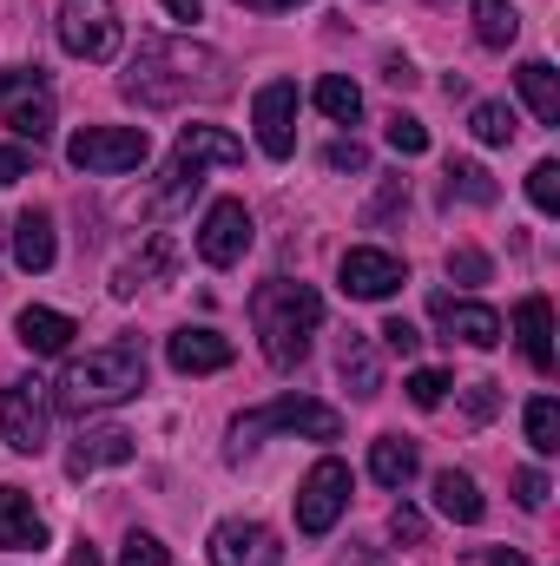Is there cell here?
<instances>
[{"mask_svg": "<svg viewBox=\"0 0 560 566\" xmlns=\"http://www.w3.org/2000/svg\"><path fill=\"white\" fill-rule=\"evenodd\" d=\"M225 53L211 46H191V40H145L133 73H126V99L139 106H185V99H218L231 80H225Z\"/></svg>", "mask_w": 560, "mask_h": 566, "instance_id": "6da1fadb", "label": "cell"}, {"mask_svg": "<svg viewBox=\"0 0 560 566\" xmlns=\"http://www.w3.org/2000/svg\"><path fill=\"white\" fill-rule=\"evenodd\" d=\"M145 389V343L120 336L106 349H86L66 363V376L53 382V409L60 416H93V409H120Z\"/></svg>", "mask_w": 560, "mask_h": 566, "instance_id": "7a4b0ae2", "label": "cell"}, {"mask_svg": "<svg viewBox=\"0 0 560 566\" xmlns=\"http://www.w3.org/2000/svg\"><path fill=\"white\" fill-rule=\"evenodd\" d=\"M251 323H258L265 363L271 369H297L310 356V336L323 329V296L310 283L271 277V283H258V296H251Z\"/></svg>", "mask_w": 560, "mask_h": 566, "instance_id": "3957f363", "label": "cell"}, {"mask_svg": "<svg viewBox=\"0 0 560 566\" xmlns=\"http://www.w3.org/2000/svg\"><path fill=\"white\" fill-rule=\"evenodd\" d=\"M265 434H310V441H336V434H343V416H336L330 402L283 396V402H265V409L238 416V422H231V441H225V454H231V461H245Z\"/></svg>", "mask_w": 560, "mask_h": 566, "instance_id": "277c9868", "label": "cell"}, {"mask_svg": "<svg viewBox=\"0 0 560 566\" xmlns=\"http://www.w3.org/2000/svg\"><path fill=\"white\" fill-rule=\"evenodd\" d=\"M205 165H245V145L231 139L225 126H185L178 145H172V165H165V178H172V185H165V198H158V205H178L185 191H198V185H205V178H198Z\"/></svg>", "mask_w": 560, "mask_h": 566, "instance_id": "5b68a950", "label": "cell"}, {"mask_svg": "<svg viewBox=\"0 0 560 566\" xmlns=\"http://www.w3.org/2000/svg\"><path fill=\"white\" fill-rule=\"evenodd\" d=\"M53 86L40 80V73H27V66H7L0 73V126L13 133V139H33L46 145L53 139Z\"/></svg>", "mask_w": 560, "mask_h": 566, "instance_id": "8992f818", "label": "cell"}, {"mask_svg": "<svg viewBox=\"0 0 560 566\" xmlns=\"http://www.w3.org/2000/svg\"><path fill=\"white\" fill-rule=\"evenodd\" d=\"M126 40V20L113 0H60V46L73 60H113Z\"/></svg>", "mask_w": 560, "mask_h": 566, "instance_id": "52a82bcc", "label": "cell"}, {"mask_svg": "<svg viewBox=\"0 0 560 566\" xmlns=\"http://www.w3.org/2000/svg\"><path fill=\"white\" fill-rule=\"evenodd\" d=\"M46 428H53V396H46V382L20 376V382L0 389V434H7L13 454H40V448H46Z\"/></svg>", "mask_w": 560, "mask_h": 566, "instance_id": "ba28073f", "label": "cell"}, {"mask_svg": "<svg viewBox=\"0 0 560 566\" xmlns=\"http://www.w3.org/2000/svg\"><path fill=\"white\" fill-rule=\"evenodd\" d=\"M343 507H350V468H343L336 454H323V461L303 474V488H297V527H303L310 541H323V534L343 521Z\"/></svg>", "mask_w": 560, "mask_h": 566, "instance_id": "9c48e42d", "label": "cell"}, {"mask_svg": "<svg viewBox=\"0 0 560 566\" xmlns=\"http://www.w3.org/2000/svg\"><path fill=\"white\" fill-rule=\"evenodd\" d=\"M66 158L80 171H139L145 158H152V139H145L139 126H86V133L66 139Z\"/></svg>", "mask_w": 560, "mask_h": 566, "instance_id": "30bf717a", "label": "cell"}, {"mask_svg": "<svg viewBox=\"0 0 560 566\" xmlns=\"http://www.w3.org/2000/svg\"><path fill=\"white\" fill-rule=\"evenodd\" d=\"M251 205L245 198H218L211 211H205V224H198V258L211 264V271H231L245 251H251Z\"/></svg>", "mask_w": 560, "mask_h": 566, "instance_id": "8fae6325", "label": "cell"}, {"mask_svg": "<svg viewBox=\"0 0 560 566\" xmlns=\"http://www.w3.org/2000/svg\"><path fill=\"white\" fill-rule=\"evenodd\" d=\"M336 283H343V296H356V303H383V296H396V290L409 283V264H403V258H390V251L356 244V251H343Z\"/></svg>", "mask_w": 560, "mask_h": 566, "instance_id": "7c38bea8", "label": "cell"}, {"mask_svg": "<svg viewBox=\"0 0 560 566\" xmlns=\"http://www.w3.org/2000/svg\"><path fill=\"white\" fill-rule=\"evenodd\" d=\"M211 566H283V547L265 521H218L211 527Z\"/></svg>", "mask_w": 560, "mask_h": 566, "instance_id": "4fadbf2b", "label": "cell"}, {"mask_svg": "<svg viewBox=\"0 0 560 566\" xmlns=\"http://www.w3.org/2000/svg\"><path fill=\"white\" fill-rule=\"evenodd\" d=\"M251 119H258V145H265V158H290V151H297V86H290V80L258 86Z\"/></svg>", "mask_w": 560, "mask_h": 566, "instance_id": "5bb4252c", "label": "cell"}, {"mask_svg": "<svg viewBox=\"0 0 560 566\" xmlns=\"http://www.w3.org/2000/svg\"><path fill=\"white\" fill-rule=\"evenodd\" d=\"M231 336H218V329H172L165 336V363L178 369V376H218V369H231Z\"/></svg>", "mask_w": 560, "mask_h": 566, "instance_id": "9a60e30c", "label": "cell"}, {"mask_svg": "<svg viewBox=\"0 0 560 566\" xmlns=\"http://www.w3.org/2000/svg\"><path fill=\"white\" fill-rule=\"evenodd\" d=\"M0 547L7 554H40L46 547V521H40V507H33V494L27 488H0Z\"/></svg>", "mask_w": 560, "mask_h": 566, "instance_id": "2e32d148", "label": "cell"}, {"mask_svg": "<svg viewBox=\"0 0 560 566\" xmlns=\"http://www.w3.org/2000/svg\"><path fill=\"white\" fill-rule=\"evenodd\" d=\"M435 323L448 329V343H468V349H495L501 343V316L488 303H455V296H435Z\"/></svg>", "mask_w": 560, "mask_h": 566, "instance_id": "e0dca14e", "label": "cell"}, {"mask_svg": "<svg viewBox=\"0 0 560 566\" xmlns=\"http://www.w3.org/2000/svg\"><path fill=\"white\" fill-rule=\"evenodd\" d=\"M515 336H521L528 369L548 376V369H554V310H548V296H521V303H515Z\"/></svg>", "mask_w": 560, "mask_h": 566, "instance_id": "ac0fdd59", "label": "cell"}, {"mask_svg": "<svg viewBox=\"0 0 560 566\" xmlns=\"http://www.w3.org/2000/svg\"><path fill=\"white\" fill-rule=\"evenodd\" d=\"M13 336H20L33 356H60V349L80 336V323H73L66 310H40V303H33V310H20V316H13Z\"/></svg>", "mask_w": 560, "mask_h": 566, "instance_id": "d6986e66", "label": "cell"}, {"mask_svg": "<svg viewBox=\"0 0 560 566\" xmlns=\"http://www.w3.org/2000/svg\"><path fill=\"white\" fill-rule=\"evenodd\" d=\"M133 434L126 428H86L80 441H73V454H66V474H93V468H120V461H133Z\"/></svg>", "mask_w": 560, "mask_h": 566, "instance_id": "ffe728a7", "label": "cell"}, {"mask_svg": "<svg viewBox=\"0 0 560 566\" xmlns=\"http://www.w3.org/2000/svg\"><path fill=\"white\" fill-rule=\"evenodd\" d=\"M53 258H60L53 218H46V211H20V224H13V264H20L27 277H40V271H53Z\"/></svg>", "mask_w": 560, "mask_h": 566, "instance_id": "44dd1931", "label": "cell"}, {"mask_svg": "<svg viewBox=\"0 0 560 566\" xmlns=\"http://www.w3.org/2000/svg\"><path fill=\"white\" fill-rule=\"evenodd\" d=\"M422 468L416 441H403V434H376L370 441V474H376V488H409Z\"/></svg>", "mask_w": 560, "mask_h": 566, "instance_id": "7402d4cb", "label": "cell"}, {"mask_svg": "<svg viewBox=\"0 0 560 566\" xmlns=\"http://www.w3.org/2000/svg\"><path fill=\"white\" fill-rule=\"evenodd\" d=\"M336 369H343V382H350V396H356V402H376V396H383V363H376L370 336H343Z\"/></svg>", "mask_w": 560, "mask_h": 566, "instance_id": "603a6c76", "label": "cell"}, {"mask_svg": "<svg viewBox=\"0 0 560 566\" xmlns=\"http://www.w3.org/2000/svg\"><path fill=\"white\" fill-rule=\"evenodd\" d=\"M435 507H442V514H448L455 527H475V521L488 514L481 488H475V481H468L462 468H442V474H435Z\"/></svg>", "mask_w": 560, "mask_h": 566, "instance_id": "cb8c5ba5", "label": "cell"}, {"mask_svg": "<svg viewBox=\"0 0 560 566\" xmlns=\"http://www.w3.org/2000/svg\"><path fill=\"white\" fill-rule=\"evenodd\" d=\"M515 80H521V99L535 106V119H541V126H560V73L554 66H548V60H528Z\"/></svg>", "mask_w": 560, "mask_h": 566, "instance_id": "d4e9b609", "label": "cell"}, {"mask_svg": "<svg viewBox=\"0 0 560 566\" xmlns=\"http://www.w3.org/2000/svg\"><path fill=\"white\" fill-rule=\"evenodd\" d=\"M468 13H475V40L481 46H515V33H521V13L508 7V0H468Z\"/></svg>", "mask_w": 560, "mask_h": 566, "instance_id": "484cf974", "label": "cell"}, {"mask_svg": "<svg viewBox=\"0 0 560 566\" xmlns=\"http://www.w3.org/2000/svg\"><path fill=\"white\" fill-rule=\"evenodd\" d=\"M317 113L336 119V126H356V119H363V93H356V80H343V73L317 80Z\"/></svg>", "mask_w": 560, "mask_h": 566, "instance_id": "4316f807", "label": "cell"}, {"mask_svg": "<svg viewBox=\"0 0 560 566\" xmlns=\"http://www.w3.org/2000/svg\"><path fill=\"white\" fill-rule=\"evenodd\" d=\"M455 198H462V205H495V198H501V185L488 178V165L455 158V165H448V205H455Z\"/></svg>", "mask_w": 560, "mask_h": 566, "instance_id": "83f0119b", "label": "cell"}, {"mask_svg": "<svg viewBox=\"0 0 560 566\" xmlns=\"http://www.w3.org/2000/svg\"><path fill=\"white\" fill-rule=\"evenodd\" d=\"M158 271H172V238H152V251L133 258V264H120V277H113V296H139L145 277H158Z\"/></svg>", "mask_w": 560, "mask_h": 566, "instance_id": "f1b7e54d", "label": "cell"}, {"mask_svg": "<svg viewBox=\"0 0 560 566\" xmlns=\"http://www.w3.org/2000/svg\"><path fill=\"white\" fill-rule=\"evenodd\" d=\"M468 133L481 145H508L515 133H521V119H515V106H501V99H481L475 113H468Z\"/></svg>", "mask_w": 560, "mask_h": 566, "instance_id": "f546056e", "label": "cell"}, {"mask_svg": "<svg viewBox=\"0 0 560 566\" xmlns=\"http://www.w3.org/2000/svg\"><path fill=\"white\" fill-rule=\"evenodd\" d=\"M528 441H535V454H560V402L554 396L528 402Z\"/></svg>", "mask_w": 560, "mask_h": 566, "instance_id": "4dcf8cb0", "label": "cell"}, {"mask_svg": "<svg viewBox=\"0 0 560 566\" xmlns=\"http://www.w3.org/2000/svg\"><path fill=\"white\" fill-rule=\"evenodd\" d=\"M528 198H535V211H548V218L560 211V165L554 158H541V165L528 171Z\"/></svg>", "mask_w": 560, "mask_h": 566, "instance_id": "1f68e13d", "label": "cell"}, {"mask_svg": "<svg viewBox=\"0 0 560 566\" xmlns=\"http://www.w3.org/2000/svg\"><path fill=\"white\" fill-rule=\"evenodd\" d=\"M383 139L396 145V151H403V158H422V151H428V126H422V119H409V113H396V119H390V133H383Z\"/></svg>", "mask_w": 560, "mask_h": 566, "instance_id": "d6a6232c", "label": "cell"}, {"mask_svg": "<svg viewBox=\"0 0 560 566\" xmlns=\"http://www.w3.org/2000/svg\"><path fill=\"white\" fill-rule=\"evenodd\" d=\"M548 494H554V488H548V474H541V468H515V501H521L528 514H541V507H548Z\"/></svg>", "mask_w": 560, "mask_h": 566, "instance_id": "836d02e7", "label": "cell"}, {"mask_svg": "<svg viewBox=\"0 0 560 566\" xmlns=\"http://www.w3.org/2000/svg\"><path fill=\"white\" fill-rule=\"evenodd\" d=\"M403 389H409V402H416V409H435V402L448 396V376H442V369H416Z\"/></svg>", "mask_w": 560, "mask_h": 566, "instance_id": "e575fe53", "label": "cell"}, {"mask_svg": "<svg viewBox=\"0 0 560 566\" xmlns=\"http://www.w3.org/2000/svg\"><path fill=\"white\" fill-rule=\"evenodd\" d=\"M120 566H172V554H165L152 534H126V547H120Z\"/></svg>", "mask_w": 560, "mask_h": 566, "instance_id": "d590c367", "label": "cell"}, {"mask_svg": "<svg viewBox=\"0 0 560 566\" xmlns=\"http://www.w3.org/2000/svg\"><path fill=\"white\" fill-rule=\"evenodd\" d=\"M376 336H383V349H396V356H416V349H422V329H416V323H403V316H390Z\"/></svg>", "mask_w": 560, "mask_h": 566, "instance_id": "8d00e7d4", "label": "cell"}, {"mask_svg": "<svg viewBox=\"0 0 560 566\" xmlns=\"http://www.w3.org/2000/svg\"><path fill=\"white\" fill-rule=\"evenodd\" d=\"M323 165H330V171H370V151H363L356 139H336L330 151H323Z\"/></svg>", "mask_w": 560, "mask_h": 566, "instance_id": "74e56055", "label": "cell"}, {"mask_svg": "<svg viewBox=\"0 0 560 566\" xmlns=\"http://www.w3.org/2000/svg\"><path fill=\"white\" fill-rule=\"evenodd\" d=\"M448 277H462V283H488V258L462 244V251H448Z\"/></svg>", "mask_w": 560, "mask_h": 566, "instance_id": "f35d334b", "label": "cell"}, {"mask_svg": "<svg viewBox=\"0 0 560 566\" xmlns=\"http://www.w3.org/2000/svg\"><path fill=\"white\" fill-rule=\"evenodd\" d=\"M33 171V151L27 145H0V185H20Z\"/></svg>", "mask_w": 560, "mask_h": 566, "instance_id": "ab89813d", "label": "cell"}, {"mask_svg": "<svg viewBox=\"0 0 560 566\" xmlns=\"http://www.w3.org/2000/svg\"><path fill=\"white\" fill-rule=\"evenodd\" d=\"M495 409H501V389H495V382H468V416H475V422H488Z\"/></svg>", "mask_w": 560, "mask_h": 566, "instance_id": "60d3db41", "label": "cell"}, {"mask_svg": "<svg viewBox=\"0 0 560 566\" xmlns=\"http://www.w3.org/2000/svg\"><path fill=\"white\" fill-rule=\"evenodd\" d=\"M390 534H396V541H409V547H422V514H416V507H396V514H390Z\"/></svg>", "mask_w": 560, "mask_h": 566, "instance_id": "b9f144b4", "label": "cell"}, {"mask_svg": "<svg viewBox=\"0 0 560 566\" xmlns=\"http://www.w3.org/2000/svg\"><path fill=\"white\" fill-rule=\"evenodd\" d=\"M383 80H390V86H416V66H409V60H390Z\"/></svg>", "mask_w": 560, "mask_h": 566, "instance_id": "7bdbcfd3", "label": "cell"}, {"mask_svg": "<svg viewBox=\"0 0 560 566\" xmlns=\"http://www.w3.org/2000/svg\"><path fill=\"white\" fill-rule=\"evenodd\" d=\"M165 13H172V20H198V13H205V0H165Z\"/></svg>", "mask_w": 560, "mask_h": 566, "instance_id": "ee69618b", "label": "cell"}, {"mask_svg": "<svg viewBox=\"0 0 560 566\" xmlns=\"http://www.w3.org/2000/svg\"><path fill=\"white\" fill-rule=\"evenodd\" d=\"M73 566H106V560H100V547H93V541H80V547H73Z\"/></svg>", "mask_w": 560, "mask_h": 566, "instance_id": "f6af8a7d", "label": "cell"}, {"mask_svg": "<svg viewBox=\"0 0 560 566\" xmlns=\"http://www.w3.org/2000/svg\"><path fill=\"white\" fill-rule=\"evenodd\" d=\"M245 7H258V13H283V7H303V0H245Z\"/></svg>", "mask_w": 560, "mask_h": 566, "instance_id": "bcb514c9", "label": "cell"}, {"mask_svg": "<svg viewBox=\"0 0 560 566\" xmlns=\"http://www.w3.org/2000/svg\"><path fill=\"white\" fill-rule=\"evenodd\" d=\"M488 566H528V560H521V554H508V547H495V554H488Z\"/></svg>", "mask_w": 560, "mask_h": 566, "instance_id": "7dc6e473", "label": "cell"}]
</instances>
